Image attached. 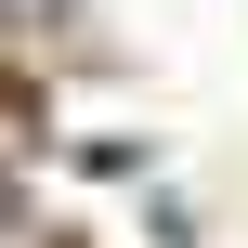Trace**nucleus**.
I'll return each instance as SVG.
<instances>
[{"instance_id": "1", "label": "nucleus", "mask_w": 248, "mask_h": 248, "mask_svg": "<svg viewBox=\"0 0 248 248\" xmlns=\"http://www.w3.org/2000/svg\"><path fill=\"white\" fill-rule=\"evenodd\" d=\"M0 248H13V222H0Z\"/></svg>"}]
</instances>
